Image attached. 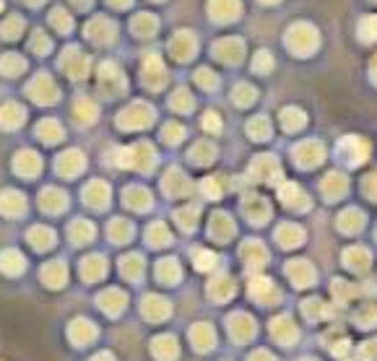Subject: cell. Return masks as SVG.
Returning <instances> with one entry per match:
<instances>
[{"instance_id":"obj_18","label":"cell","mask_w":377,"mask_h":361,"mask_svg":"<svg viewBox=\"0 0 377 361\" xmlns=\"http://www.w3.org/2000/svg\"><path fill=\"white\" fill-rule=\"evenodd\" d=\"M65 278H68V268H65V263H60V260H50L47 265H42V281H45V286L60 288L65 283Z\"/></svg>"},{"instance_id":"obj_16","label":"cell","mask_w":377,"mask_h":361,"mask_svg":"<svg viewBox=\"0 0 377 361\" xmlns=\"http://www.w3.org/2000/svg\"><path fill=\"white\" fill-rule=\"evenodd\" d=\"M110 200V187L104 185L101 179H94L89 185L83 187V203L94 205V208H104Z\"/></svg>"},{"instance_id":"obj_58","label":"cell","mask_w":377,"mask_h":361,"mask_svg":"<svg viewBox=\"0 0 377 361\" xmlns=\"http://www.w3.org/2000/svg\"><path fill=\"white\" fill-rule=\"evenodd\" d=\"M359 353H362L364 359H375L377 356V341H369L364 348H359Z\"/></svg>"},{"instance_id":"obj_25","label":"cell","mask_w":377,"mask_h":361,"mask_svg":"<svg viewBox=\"0 0 377 361\" xmlns=\"http://www.w3.org/2000/svg\"><path fill=\"white\" fill-rule=\"evenodd\" d=\"M229 333L232 338H237V341H248L250 335L255 333V325L250 320L248 315H232L229 317Z\"/></svg>"},{"instance_id":"obj_61","label":"cell","mask_w":377,"mask_h":361,"mask_svg":"<svg viewBox=\"0 0 377 361\" xmlns=\"http://www.w3.org/2000/svg\"><path fill=\"white\" fill-rule=\"evenodd\" d=\"M92 361H115V359H112L110 353H97V356H94Z\"/></svg>"},{"instance_id":"obj_47","label":"cell","mask_w":377,"mask_h":361,"mask_svg":"<svg viewBox=\"0 0 377 361\" xmlns=\"http://www.w3.org/2000/svg\"><path fill=\"white\" fill-rule=\"evenodd\" d=\"M29 47H31V52H37V55H47L50 50H52V42L47 37L45 31H34L31 39H29Z\"/></svg>"},{"instance_id":"obj_49","label":"cell","mask_w":377,"mask_h":361,"mask_svg":"<svg viewBox=\"0 0 377 361\" xmlns=\"http://www.w3.org/2000/svg\"><path fill=\"white\" fill-rule=\"evenodd\" d=\"M175 219H177V223L183 226V229H193L195 223H198V211L195 208H180V211L175 213Z\"/></svg>"},{"instance_id":"obj_48","label":"cell","mask_w":377,"mask_h":361,"mask_svg":"<svg viewBox=\"0 0 377 361\" xmlns=\"http://www.w3.org/2000/svg\"><path fill=\"white\" fill-rule=\"evenodd\" d=\"M276 237L284 242L286 247H292V244H297V242H302L304 232L302 229H297V226H281V229L276 232Z\"/></svg>"},{"instance_id":"obj_57","label":"cell","mask_w":377,"mask_h":361,"mask_svg":"<svg viewBox=\"0 0 377 361\" xmlns=\"http://www.w3.org/2000/svg\"><path fill=\"white\" fill-rule=\"evenodd\" d=\"M198 84H203V86H216V78H213V73L211 71H198Z\"/></svg>"},{"instance_id":"obj_4","label":"cell","mask_w":377,"mask_h":361,"mask_svg":"<svg viewBox=\"0 0 377 361\" xmlns=\"http://www.w3.org/2000/svg\"><path fill=\"white\" fill-rule=\"evenodd\" d=\"M99 89L107 96H112V94H120L122 89H125V75L120 73L118 65H110L104 63L99 71Z\"/></svg>"},{"instance_id":"obj_14","label":"cell","mask_w":377,"mask_h":361,"mask_svg":"<svg viewBox=\"0 0 377 361\" xmlns=\"http://www.w3.org/2000/svg\"><path fill=\"white\" fill-rule=\"evenodd\" d=\"M97 302H99V307L107 312V315H120V312L125 309L128 297H125V291H122V288H107V291H101Z\"/></svg>"},{"instance_id":"obj_24","label":"cell","mask_w":377,"mask_h":361,"mask_svg":"<svg viewBox=\"0 0 377 361\" xmlns=\"http://www.w3.org/2000/svg\"><path fill=\"white\" fill-rule=\"evenodd\" d=\"M125 205H128V208H136V211H146V208H151V193L141 185L128 187V190H125Z\"/></svg>"},{"instance_id":"obj_20","label":"cell","mask_w":377,"mask_h":361,"mask_svg":"<svg viewBox=\"0 0 377 361\" xmlns=\"http://www.w3.org/2000/svg\"><path fill=\"white\" fill-rule=\"evenodd\" d=\"M190 341H193V346L198 351H208L213 343H216V333H213L211 325L195 323L193 327H190Z\"/></svg>"},{"instance_id":"obj_35","label":"cell","mask_w":377,"mask_h":361,"mask_svg":"<svg viewBox=\"0 0 377 361\" xmlns=\"http://www.w3.org/2000/svg\"><path fill=\"white\" fill-rule=\"evenodd\" d=\"M120 273L125 278L138 281V278L143 276V258H141V255H125V258L120 260Z\"/></svg>"},{"instance_id":"obj_13","label":"cell","mask_w":377,"mask_h":361,"mask_svg":"<svg viewBox=\"0 0 377 361\" xmlns=\"http://www.w3.org/2000/svg\"><path fill=\"white\" fill-rule=\"evenodd\" d=\"M195 47H198V42H195V37L190 31H177L175 37L169 39V50H172V55H175L177 60H190V55L195 52Z\"/></svg>"},{"instance_id":"obj_62","label":"cell","mask_w":377,"mask_h":361,"mask_svg":"<svg viewBox=\"0 0 377 361\" xmlns=\"http://www.w3.org/2000/svg\"><path fill=\"white\" fill-rule=\"evenodd\" d=\"M73 3H76V6H81V8H83V6H89L92 0H73Z\"/></svg>"},{"instance_id":"obj_54","label":"cell","mask_w":377,"mask_h":361,"mask_svg":"<svg viewBox=\"0 0 377 361\" xmlns=\"http://www.w3.org/2000/svg\"><path fill=\"white\" fill-rule=\"evenodd\" d=\"M250 133H252V138H268L266 120H252V122H250Z\"/></svg>"},{"instance_id":"obj_9","label":"cell","mask_w":377,"mask_h":361,"mask_svg":"<svg viewBox=\"0 0 377 361\" xmlns=\"http://www.w3.org/2000/svg\"><path fill=\"white\" fill-rule=\"evenodd\" d=\"M60 65H63L65 71H68V75H73V78H83L86 71H89V60H86V55H81V50H76V47L65 50L63 57H60Z\"/></svg>"},{"instance_id":"obj_3","label":"cell","mask_w":377,"mask_h":361,"mask_svg":"<svg viewBox=\"0 0 377 361\" xmlns=\"http://www.w3.org/2000/svg\"><path fill=\"white\" fill-rule=\"evenodd\" d=\"M27 94L37 104L57 102V86H55V81L50 78V73H37V75H34V78L27 84Z\"/></svg>"},{"instance_id":"obj_45","label":"cell","mask_w":377,"mask_h":361,"mask_svg":"<svg viewBox=\"0 0 377 361\" xmlns=\"http://www.w3.org/2000/svg\"><path fill=\"white\" fill-rule=\"evenodd\" d=\"M271 330H273V335H276V338H281V341H292V338H294V325H292V320H289V317H281V320H273V325H271Z\"/></svg>"},{"instance_id":"obj_15","label":"cell","mask_w":377,"mask_h":361,"mask_svg":"<svg viewBox=\"0 0 377 361\" xmlns=\"http://www.w3.org/2000/svg\"><path fill=\"white\" fill-rule=\"evenodd\" d=\"M68 205V198H65L63 190H57V187H45L42 193H39V208L45 213H60Z\"/></svg>"},{"instance_id":"obj_46","label":"cell","mask_w":377,"mask_h":361,"mask_svg":"<svg viewBox=\"0 0 377 361\" xmlns=\"http://www.w3.org/2000/svg\"><path fill=\"white\" fill-rule=\"evenodd\" d=\"M50 24H52L60 34H65V31H71V27H73V19H71V13H65L63 8H55L50 13Z\"/></svg>"},{"instance_id":"obj_27","label":"cell","mask_w":377,"mask_h":361,"mask_svg":"<svg viewBox=\"0 0 377 361\" xmlns=\"http://www.w3.org/2000/svg\"><path fill=\"white\" fill-rule=\"evenodd\" d=\"M94 223L92 221H83V219H76L71 226H68V237L76 242V244H86V242L94 240Z\"/></svg>"},{"instance_id":"obj_32","label":"cell","mask_w":377,"mask_h":361,"mask_svg":"<svg viewBox=\"0 0 377 361\" xmlns=\"http://www.w3.org/2000/svg\"><path fill=\"white\" fill-rule=\"evenodd\" d=\"M24 71H27V60L21 55H16V52H8V55L0 57V73L3 75L16 78V75H21Z\"/></svg>"},{"instance_id":"obj_22","label":"cell","mask_w":377,"mask_h":361,"mask_svg":"<svg viewBox=\"0 0 377 361\" xmlns=\"http://www.w3.org/2000/svg\"><path fill=\"white\" fill-rule=\"evenodd\" d=\"M104 273H107V260L101 258V255H89V258L81 260L83 281H99Z\"/></svg>"},{"instance_id":"obj_38","label":"cell","mask_w":377,"mask_h":361,"mask_svg":"<svg viewBox=\"0 0 377 361\" xmlns=\"http://www.w3.org/2000/svg\"><path fill=\"white\" fill-rule=\"evenodd\" d=\"M286 270H289V276L294 278L297 286H310V283H313V268H310L307 263H302V260H299V263H289Z\"/></svg>"},{"instance_id":"obj_17","label":"cell","mask_w":377,"mask_h":361,"mask_svg":"<svg viewBox=\"0 0 377 361\" xmlns=\"http://www.w3.org/2000/svg\"><path fill=\"white\" fill-rule=\"evenodd\" d=\"M151 353L157 356L159 361H172L177 359L180 353V346H177L175 335H159L157 341H151Z\"/></svg>"},{"instance_id":"obj_2","label":"cell","mask_w":377,"mask_h":361,"mask_svg":"<svg viewBox=\"0 0 377 361\" xmlns=\"http://www.w3.org/2000/svg\"><path fill=\"white\" fill-rule=\"evenodd\" d=\"M120 167H136L141 172H148V169L157 164V154L148 143H136L130 149H120Z\"/></svg>"},{"instance_id":"obj_33","label":"cell","mask_w":377,"mask_h":361,"mask_svg":"<svg viewBox=\"0 0 377 361\" xmlns=\"http://www.w3.org/2000/svg\"><path fill=\"white\" fill-rule=\"evenodd\" d=\"M232 294H234V283H232V278L221 276V278H213L211 283H208V297L216 299V302H227Z\"/></svg>"},{"instance_id":"obj_6","label":"cell","mask_w":377,"mask_h":361,"mask_svg":"<svg viewBox=\"0 0 377 361\" xmlns=\"http://www.w3.org/2000/svg\"><path fill=\"white\" fill-rule=\"evenodd\" d=\"M83 154L81 151H63L60 156H57L55 161V169H57V175H63V177H76V175H81V169H83Z\"/></svg>"},{"instance_id":"obj_36","label":"cell","mask_w":377,"mask_h":361,"mask_svg":"<svg viewBox=\"0 0 377 361\" xmlns=\"http://www.w3.org/2000/svg\"><path fill=\"white\" fill-rule=\"evenodd\" d=\"M242 50V45L239 42H234V39H224V42H219V45H213V55H219L221 60H227V63H234V60H239V52Z\"/></svg>"},{"instance_id":"obj_52","label":"cell","mask_w":377,"mask_h":361,"mask_svg":"<svg viewBox=\"0 0 377 361\" xmlns=\"http://www.w3.org/2000/svg\"><path fill=\"white\" fill-rule=\"evenodd\" d=\"M193 263H195V268L198 270H211L213 265H216V258H213L211 252L208 250H198V252H193Z\"/></svg>"},{"instance_id":"obj_44","label":"cell","mask_w":377,"mask_h":361,"mask_svg":"<svg viewBox=\"0 0 377 361\" xmlns=\"http://www.w3.org/2000/svg\"><path fill=\"white\" fill-rule=\"evenodd\" d=\"M213 146L211 143H206V140H201V143H195L193 149H190V161H195V164H208L213 159Z\"/></svg>"},{"instance_id":"obj_64","label":"cell","mask_w":377,"mask_h":361,"mask_svg":"<svg viewBox=\"0 0 377 361\" xmlns=\"http://www.w3.org/2000/svg\"><path fill=\"white\" fill-rule=\"evenodd\" d=\"M0 10H3V0H0Z\"/></svg>"},{"instance_id":"obj_21","label":"cell","mask_w":377,"mask_h":361,"mask_svg":"<svg viewBox=\"0 0 377 361\" xmlns=\"http://www.w3.org/2000/svg\"><path fill=\"white\" fill-rule=\"evenodd\" d=\"M141 309H143V315H146L148 320H154V323H159V320L169 317V312H172L169 302H166V299H162V297H146V299H143V304H141Z\"/></svg>"},{"instance_id":"obj_31","label":"cell","mask_w":377,"mask_h":361,"mask_svg":"<svg viewBox=\"0 0 377 361\" xmlns=\"http://www.w3.org/2000/svg\"><path fill=\"white\" fill-rule=\"evenodd\" d=\"M180 276H183V270H180V265L175 263V258L159 260L157 278L162 281V283H177V281H180Z\"/></svg>"},{"instance_id":"obj_23","label":"cell","mask_w":377,"mask_h":361,"mask_svg":"<svg viewBox=\"0 0 377 361\" xmlns=\"http://www.w3.org/2000/svg\"><path fill=\"white\" fill-rule=\"evenodd\" d=\"M27 237L34 250H50V247L55 244V232H52L50 226H31Z\"/></svg>"},{"instance_id":"obj_34","label":"cell","mask_w":377,"mask_h":361,"mask_svg":"<svg viewBox=\"0 0 377 361\" xmlns=\"http://www.w3.org/2000/svg\"><path fill=\"white\" fill-rule=\"evenodd\" d=\"M37 138L42 143H57L63 138V125L57 120H42L37 125Z\"/></svg>"},{"instance_id":"obj_37","label":"cell","mask_w":377,"mask_h":361,"mask_svg":"<svg viewBox=\"0 0 377 361\" xmlns=\"http://www.w3.org/2000/svg\"><path fill=\"white\" fill-rule=\"evenodd\" d=\"M133 31L138 34V37H151L154 31H157V27H159V21L151 16V13H138L136 19H133Z\"/></svg>"},{"instance_id":"obj_26","label":"cell","mask_w":377,"mask_h":361,"mask_svg":"<svg viewBox=\"0 0 377 361\" xmlns=\"http://www.w3.org/2000/svg\"><path fill=\"white\" fill-rule=\"evenodd\" d=\"M164 190L169 195H185L190 193V182H187V177L180 169H169L164 177Z\"/></svg>"},{"instance_id":"obj_30","label":"cell","mask_w":377,"mask_h":361,"mask_svg":"<svg viewBox=\"0 0 377 361\" xmlns=\"http://www.w3.org/2000/svg\"><path fill=\"white\" fill-rule=\"evenodd\" d=\"M250 294H252L255 299H260L263 304H271V302L276 299V288H273V283H271L268 278H252Z\"/></svg>"},{"instance_id":"obj_50","label":"cell","mask_w":377,"mask_h":361,"mask_svg":"<svg viewBox=\"0 0 377 361\" xmlns=\"http://www.w3.org/2000/svg\"><path fill=\"white\" fill-rule=\"evenodd\" d=\"M169 107H172V110H177V112H187L190 107H193V99H190V94L185 91V89H180V91L169 99Z\"/></svg>"},{"instance_id":"obj_1","label":"cell","mask_w":377,"mask_h":361,"mask_svg":"<svg viewBox=\"0 0 377 361\" xmlns=\"http://www.w3.org/2000/svg\"><path fill=\"white\" fill-rule=\"evenodd\" d=\"M154 107L146 102H133L130 107L118 115V125L122 130H141V128H148L151 122H154Z\"/></svg>"},{"instance_id":"obj_51","label":"cell","mask_w":377,"mask_h":361,"mask_svg":"<svg viewBox=\"0 0 377 361\" xmlns=\"http://www.w3.org/2000/svg\"><path fill=\"white\" fill-rule=\"evenodd\" d=\"M367 258H369V255L364 250H349V252H346V260H349V265L354 270H364V268H367V265H369Z\"/></svg>"},{"instance_id":"obj_53","label":"cell","mask_w":377,"mask_h":361,"mask_svg":"<svg viewBox=\"0 0 377 361\" xmlns=\"http://www.w3.org/2000/svg\"><path fill=\"white\" fill-rule=\"evenodd\" d=\"M162 135H164V143H180L185 135V128L180 125V122H169Z\"/></svg>"},{"instance_id":"obj_60","label":"cell","mask_w":377,"mask_h":361,"mask_svg":"<svg viewBox=\"0 0 377 361\" xmlns=\"http://www.w3.org/2000/svg\"><path fill=\"white\" fill-rule=\"evenodd\" d=\"M110 6H115V8H125V6H130V0H107Z\"/></svg>"},{"instance_id":"obj_8","label":"cell","mask_w":377,"mask_h":361,"mask_svg":"<svg viewBox=\"0 0 377 361\" xmlns=\"http://www.w3.org/2000/svg\"><path fill=\"white\" fill-rule=\"evenodd\" d=\"M27 120V110L16 102H6L0 104V128L3 130H16L24 125Z\"/></svg>"},{"instance_id":"obj_19","label":"cell","mask_w":377,"mask_h":361,"mask_svg":"<svg viewBox=\"0 0 377 361\" xmlns=\"http://www.w3.org/2000/svg\"><path fill=\"white\" fill-rule=\"evenodd\" d=\"M27 268V260L19 250H3L0 252V273L6 276H21Z\"/></svg>"},{"instance_id":"obj_41","label":"cell","mask_w":377,"mask_h":361,"mask_svg":"<svg viewBox=\"0 0 377 361\" xmlns=\"http://www.w3.org/2000/svg\"><path fill=\"white\" fill-rule=\"evenodd\" d=\"M24 31V19L21 16H8L0 24V37L3 39H16Z\"/></svg>"},{"instance_id":"obj_63","label":"cell","mask_w":377,"mask_h":361,"mask_svg":"<svg viewBox=\"0 0 377 361\" xmlns=\"http://www.w3.org/2000/svg\"><path fill=\"white\" fill-rule=\"evenodd\" d=\"M29 6H42V3H45V0H27Z\"/></svg>"},{"instance_id":"obj_12","label":"cell","mask_w":377,"mask_h":361,"mask_svg":"<svg viewBox=\"0 0 377 361\" xmlns=\"http://www.w3.org/2000/svg\"><path fill=\"white\" fill-rule=\"evenodd\" d=\"M143 84L148 89H162L166 84L164 63L159 57H146V63H143Z\"/></svg>"},{"instance_id":"obj_56","label":"cell","mask_w":377,"mask_h":361,"mask_svg":"<svg viewBox=\"0 0 377 361\" xmlns=\"http://www.w3.org/2000/svg\"><path fill=\"white\" fill-rule=\"evenodd\" d=\"M203 128L211 130V133H216V130L221 128V120H219V117H216V115H213V112H208V115L203 117Z\"/></svg>"},{"instance_id":"obj_59","label":"cell","mask_w":377,"mask_h":361,"mask_svg":"<svg viewBox=\"0 0 377 361\" xmlns=\"http://www.w3.org/2000/svg\"><path fill=\"white\" fill-rule=\"evenodd\" d=\"M250 361H273V359H271V353L258 351V353H252V356H250Z\"/></svg>"},{"instance_id":"obj_7","label":"cell","mask_w":377,"mask_h":361,"mask_svg":"<svg viewBox=\"0 0 377 361\" xmlns=\"http://www.w3.org/2000/svg\"><path fill=\"white\" fill-rule=\"evenodd\" d=\"M27 211V198L19 193V190H3L0 193V213L8 216V219H16L21 213Z\"/></svg>"},{"instance_id":"obj_39","label":"cell","mask_w":377,"mask_h":361,"mask_svg":"<svg viewBox=\"0 0 377 361\" xmlns=\"http://www.w3.org/2000/svg\"><path fill=\"white\" fill-rule=\"evenodd\" d=\"M146 240L151 247H164V244H169V229L162 221H154L146 229Z\"/></svg>"},{"instance_id":"obj_43","label":"cell","mask_w":377,"mask_h":361,"mask_svg":"<svg viewBox=\"0 0 377 361\" xmlns=\"http://www.w3.org/2000/svg\"><path fill=\"white\" fill-rule=\"evenodd\" d=\"M73 115L78 122H94L97 120V104H92L89 99H78L73 107Z\"/></svg>"},{"instance_id":"obj_29","label":"cell","mask_w":377,"mask_h":361,"mask_svg":"<svg viewBox=\"0 0 377 361\" xmlns=\"http://www.w3.org/2000/svg\"><path fill=\"white\" fill-rule=\"evenodd\" d=\"M208 8H211L213 19L229 21L239 13V3L237 0H211V3H208Z\"/></svg>"},{"instance_id":"obj_55","label":"cell","mask_w":377,"mask_h":361,"mask_svg":"<svg viewBox=\"0 0 377 361\" xmlns=\"http://www.w3.org/2000/svg\"><path fill=\"white\" fill-rule=\"evenodd\" d=\"M219 182H216V177H208V179H206V182H203V193L208 195V198H216V195H219Z\"/></svg>"},{"instance_id":"obj_11","label":"cell","mask_w":377,"mask_h":361,"mask_svg":"<svg viewBox=\"0 0 377 361\" xmlns=\"http://www.w3.org/2000/svg\"><path fill=\"white\" fill-rule=\"evenodd\" d=\"M86 37L92 39V42H97V45H107V42L115 39V24L97 16L94 21L86 24Z\"/></svg>"},{"instance_id":"obj_5","label":"cell","mask_w":377,"mask_h":361,"mask_svg":"<svg viewBox=\"0 0 377 361\" xmlns=\"http://www.w3.org/2000/svg\"><path fill=\"white\" fill-rule=\"evenodd\" d=\"M13 172L19 177H27V179H31V177H37L39 172H42V159H39V154H34V151H19L16 154V159H13Z\"/></svg>"},{"instance_id":"obj_28","label":"cell","mask_w":377,"mask_h":361,"mask_svg":"<svg viewBox=\"0 0 377 361\" xmlns=\"http://www.w3.org/2000/svg\"><path fill=\"white\" fill-rule=\"evenodd\" d=\"M133 223L128 221V219H112L110 223H107V234H110L112 242H118V244H122V242H128L130 237H133Z\"/></svg>"},{"instance_id":"obj_10","label":"cell","mask_w":377,"mask_h":361,"mask_svg":"<svg viewBox=\"0 0 377 361\" xmlns=\"http://www.w3.org/2000/svg\"><path fill=\"white\" fill-rule=\"evenodd\" d=\"M68 338L76 346H86V343H92L97 338V325L78 317V320H73V323L68 325Z\"/></svg>"},{"instance_id":"obj_40","label":"cell","mask_w":377,"mask_h":361,"mask_svg":"<svg viewBox=\"0 0 377 361\" xmlns=\"http://www.w3.org/2000/svg\"><path fill=\"white\" fill-rule=\"evenodd\" d=\"M211 234L216 237L219 242H227L229 240V234H232V221H229V216L227 213H216L211 219Z\"/></svg>"},{"instance_id":"obj_42","label":"cell","mask_w":377,"mask_h":361,"mask_svg":"<svg viewBox=\"0 0 377 361\" xmlns=\"http://www.w3.org/2000/svg\"><path fill=\"white\" fill-rule=\"evenodd\" d=\"M242 258L248 260V265H263L266 263V250H263V244H258V242H248L245 247H242Z\"/></svg>"}]
</instances>
